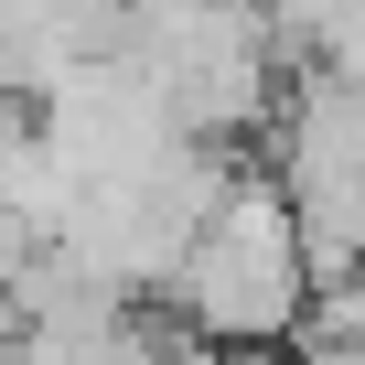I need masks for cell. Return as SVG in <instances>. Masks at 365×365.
<instances>
[{
  "instance_id": "cell-2",
  "label": "cell",
  "mask_w": 365,
  "mask_h": 365,
  "mask_svg": "<svg viewBox=\"0 0 365 365\" xmlns=\"http://www.w3.org/2000/svg\"><path fill=\"white\" fill-rule=\"evenodd\" d=\"M312 365H365V344H322V354H312Z\"/></svg>"
},
{
  "instance_id": "cell-1",
  "label": "cell",
  "mask_w": 365,
  "mask_h": 365,
  "mask_svg": "<svg viewBox=\"0 0 365 365\" xmlns=\"http://www.w3.org/2000/svg\"><path fill=\"white\" fill-rule=\"evenodd\" d=\"M161 290H172L182 333H205L215 354H237V344H279V333L301 322V301H312L279 182H269V172L226 182L215 215L182 237V258H172V279H161Z\"/></svg>"
},
{
  "instance_id": "cell-3",
  "label": "cell",
  "mask_w": 365,
  "mask_h": 365,
  "mask_svg": "<svg viewBox=\"0 0 365 365\" xmlns=\"http://www.w3.org/2000/svg\"><path fill=\"white\" fill-rule=\"evenodd\" d=\"M215 365H269V344H237V354H215Z\"/></svg>"
}]
</instances>
